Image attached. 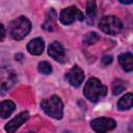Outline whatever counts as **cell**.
I'll list each match as a JSON object with an SVG mask.
<instances>
[{"label": "cell", "mask_w": 133, "mask_h": 133, "mask_svg": "<svg viewBox=\"0 0 133 133\" xmlns=\"http://www.w3.org/2000/svg\"><path fill=\"white\" fill-rule=\"evenodd\" d=\"M84 96L92 103L98 102L100 99L106 96L107 87L97 78H89L83 88Z\"/></svg>", "instance_id": "obj_1"}, {"label": "cell", "mask_w": 133, "mask_h": 133, "mask_svg": "<svg viewBox=\"0 0 133 133\" xmlns=\"http://www.w3.org/2000/svg\"><path fill=\"white\" fill-rule=\"evenodd\" d=\"M41 107L47 115L53 118L60 119L63 115V104L60 98L57 96H52L49 99L43 100Z\"/></svg>", "instance_id": "obj_2"}, {"label": "cell", "mask_w": 133, "mask_h": 133, "mask_svg": "<svg viewBox=\"0 0 133 133\" xmlns=\"http://www.w3.org/2000/svg\"><path fill=\"white\" fill-rule=\"evenodd\" d=\"M31 29V22L24 16L15 19L9 24V33L16 41L24 38Z\"/></svg>", "instance_id": "obj_3"}, {"label": "cell", "mask_w": 133, "mask_h": 133, "mask_svg": "<svg viewBox=\"0 0 133 133\" xmlns=\"http://www.w3.org/2000/svg\"><path fill=\"white\" fill-rule=\"evenodd\" d=\"M99 28L104 33L115 35L123 29V23L115 16H104L99 22Z\"/></svg>", "instance_id": "obj_4"}, {"label": "cell", "mask_w": 133, "mask_h": 133, "mask_svg": "<svg viewBox=\"0 0 133 133\" xmlns=\"http://www.w3.org/2000/svg\"><path fill=\"white\" fill-rule=\"evenodd\" d=\"M17 75L9 66H0V94L8 91L16 83Z\"/></svg>", "instance_id": "obj_5"}, {"label": "cell", "mask_w": 133, "mask_h": 133, "mask_svg": "<svg viewBox=\"0 0 133 133\" xmlns=\"http://www.w3.org/2000/svg\"><path fill=\"white\" fill-rule=\"evenodd\" d=\"M84 16L81 10H79L76 6L72 5L66 8H63L59 14V20L63 25H70L76 20L83 21Z\"/></svg>", "instance_id": "obj_6"}, {"label": "cell", "mask_w": 133, "mask_h": 133, "mask_svg": "<svg viewBox=\"0 0 133 133\" xmlns=\"http://www.w3.org/2000/svg\"><path fill=\"white\" fill-rule=\"evenodd\" d=\"M90 126L97 133H107L116 127V122L110 117H98L91 121Z\"/></svg>", "instance_id": "obj_7"}, {"label": "cell", "mask_w": 133, "mask_h": 133, "mask_svg": "<svg viewBox=\"0 0 133 133\" xmlns=\"http://www.w3.org/2000/svg\"><path fill=\"white\" fill-rule=\"evenodd\" d=\"M65 78L68 80V82L74 86V87H78L81 85V83L84 80V73L83 71L78 66V65H74L66 74H65Z\"/></svg>", "instance_id": "obj_8"}, {"label": "cell", "mask_w": 133, "mask_h": 133, "mask_svg": "<svg viewBox=\"0 0 133 133\" xmlns=\"http://www.w3.org/2000/svg\"><path fill=\"white\" fill-rule=\"evenodd\" d=\"M28 118H29V113L27 111H23V112L19 113L17 116H15L12 119H10L5 125L4 129L7 133H15Z\"/></svg>", "instance_id": "obj_9"}, {"label": "cell", "mask_w": 133, "mask_h": 133, "mask_svg": "<svg viewBox=\"0 0 133 133\" xmlns=\"http://www.w3.org/2000/svg\"><path fill=\"white\" fill-rule=\"evenodd\" d=\"M48 54L52 58H54L55 60H57L59 62H64V60H65L64 48L58 42H53L52 44H50V46L48 48Z\"/></svg>", "instance_id": "obj_10"}, {"label": "cell", "mask_w": 133, "mask_h": 133, "mask_svg": "<svg viewBox=\"0 0 133 133\" xmlns=\"http://www.w3.org/2000/svg\"><path fill=\"white\" fill-rule=\"evenodd\" d=\"M44 47H45V43H44L43 38L36 37V38L31 39L28 43L27 50L32 55H41L43 53V51H44Z\"/></svg>", "instance_id": "obj_11"}, {"label": "cell", "mask_w": 133, "mask_h": 133, "mask_svg": "<svg viewBox=\"0 0 133 133\" xmlns=\"http://www.w3.org/2000/svg\"><path fill=\"white\" fill-rule=\"evenodd\" d=\"M118 62L123 70L126 72H131L133 70V55L131 53H122L118 56Z\"/></svg>", "instance_id": "obj_12"}, {"label": "cell", "mask_w": 133, "mask_h": 133, "mask_svg": "<svg viewBox=\"0 0 133 133\" xmlns=\"http://www.w3.org/2000/svg\"><path fill=\"white\" fill-rule=\"evenodd\" d=\"M16 109V105L10 100H5L0 103V116L3 118L8 117Z\"/></svg>", "instance_id": "obj_13"}, {"label": "cell", "mask_w": 133, "mask_h": 133, "mask_svg": "<svg viewBox=\"0 0 133 133\" xmlns=\"http://www.w3.org/2000/svg\"><path fill=\"white\" fill-rule=\"evenodd\" d=\"M132 105H133V95L131 92H128L125 96H123L117 102V108L119 110H128L132 107Z\"/></svg>", "instance_id": "obj_14"}, {"label": "cell", "mask_w": 133, "mask_h": 133, "mask_svg": "<svg viewBox=\"0 0 133 133\" xmlns=\"http://www.w3.org/2000/svg\"><path fill=\"white\" fill-rule=\"evenodd\" d=\"M56 17H57V15H56L55 10L51 8V9L48 11L47 16H46V21H45L44 24H43V28H44L45 30H47V31L53 30L54 25H55V21H56Z\"/></svg>", "instance_id": "obj_15"}, {"label": "cell", "mask_w": 133, "mask_h": 133, "mask_svg": "<svg viewBox=\"0 0 133 133\" xmlns=\"http://www.w3.org/2000/svg\"><path fill=\"white\" fill-rule=\"evenodd\" d=\"M97 5L95 1H88L86 3V21L88 25H92L96 18Z\"/></svg>", "instance_id": "obj_16"}, {"label": "cell", "mask_w": 133, "mask_h": 133, "mask_svg": "<svg viewBox=\"0 0 133 133\" xmlns=\"http://www.w3.org/2000/svg\"><path fill=\"white\" fill-rule=\"evenodd\" d=\"M126 88H127V81H124L122 79H116L112 83V94L113 95H119Z\"/></svg>", "instance_id": "obj_17"}, {"label": "cell", "mask_w": 133, "mask_h": 133, "mask_svg": "<svg viewBox=\"0 0 133 133\" xmlns=\"http://www.w3.org/2000/svg\"><path fill=\"white\" fill-rule=\"evenodd\" d=\"M99 39H100V36L96 32H88L83 37V43L85 45H92L96 42H98Z\"/></svg>", "instance_id": "obj_18"}, {"label": "cell", "mask_w": 133, "mask_h": 133, "mask_svg": "<svg viewBox=\"0 0 133 133\" xmlns=\"http://www.w3.org/2000/svg\"><path fill=\"white\" fill-rule=\"evenodd\" d=\"M37 69H38V72L42 73V74H44V75H49L52 72V66L47 61H41L38 63Z\"/></svg>", "instance_id": "obj_19"}, {"label": "cell", "mask_w": 133, "mask_h": 133, "mask_svg": "<svg viewBox=\"0 0 133 133\" xmlns=\"http://www.w3.org/2000/svg\"><path fill=\"white\" fill-rule=\"evenodd\" d=\"M102 61H103V64L107 65V64L111 63V61H112V56H110V55H106V56H104V57L102 58Z\"/></svg>", "instance_id": "obj_20"}, {"label": "cell", "mask_w": 133, "mask_h": 133, "mask_svg": "<svg viewBox=\"0 0 133 133\" xmlns=\"http://www.w3.org/2000/svg\"><path fill=\"white\" fill-rule=\"evenodd\" d=\"M4 37H5V29H4V26L0 24V42L3 41Z\"/></svg>", "instance_id": "obj_21"}]
</instances>
